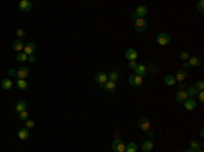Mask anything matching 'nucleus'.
Instances as JSON below:
<instances>
[{
    "label": "nucleus",
    "mask_w": 204,
    "mask_h": 152,
    "mask_svg": "<svg viewBox=\"0 0 204 152\" xmlns=\"http://www.w3.org/2000/svg\"><path fill=\"white\" fill-rule=\"evenodd\" d=\"M102 88L105 90V91H108V92H114L117 90V84L114 83V81H110V80H108L105 84L102 86Z\"/></svg>",
    "instance_id": "15"
},
{
    "label": "nucleus",
    "mask_w": 204,
    "mask_h": 152,
    "mask_svg": "<svg viewBox=\"0 0 204 152\" xmlns=\"http://www.w3.org/2000/svg\"><path fill=\"white\" fill-rule=\"evenodd\" d=\"M188 68H189V65H188V62L185 61V62H184V65H182V69H185V71H186Z\"/></svg>",
    "instance_id": "42"
},
{
    "label": "nucleus",
    "mask_w": 204,
    "mask_h": 152,
    "mask_svg": "<svg viewBox=\"0 0 204 152\" xmlns=\"http://www.w3.org/2000/svg\"><path fill=\"white\" fill-rule=\"evenodd\" d=\"M16 37H18V40H23L26 37V31L23 29H18L16 30Z\"/></svg>",
    "instance_id": "33"
},
{
    "label": "nucleus",
    "mask_w": 204,
    "mask_h": 152,
    "mask_svg": "<svg viewBox=\"0 0 204 152\" xmlns=\"http://www.w3.org/2000/svg\"><path fill=\"white\" fill-rule=\"evenodd\" d=\"M184 106H185V109H186L188 111L195 110L196 109V100L193 99V98H188V99L184 102Z\"/></svg>",
    "instance_id": "17"
},
{
    "label": "nucleus",
    "mask_w": 204,
    "mask_h": 152,
    "mask_svg": "<svg viewBox=\"0 0 204 152\" xmlns=\"http://www.w3.org/2000/svg\"><path fill=\"white\" fill-rule=\"evenodd\" d=\"M199 135H200V137L203 138V136H204V129H203V128H201V129H200V132H199Z\"/></svg>",
    "instance_id": "43"
},
{
    "label": "nucleus",
    "mask_w": 204,
    "mask_h": 152,
    "mask_svg": "<svg viewBox=\"0 0 204 152\" xmlns=\"http://www.w3.org/2000/svg\"><path fill=\"white\" fill-rule=\"evenodd\" d=\"M195 88L197 90V91H204V81L201 80H197L196 81V84H195Z\"/></svg>",
    "instance_id": "32"
},
{
    "label": "nucleus",
    "mask_w": 204,
    "mask_h": 152,
    "mask_svg": "<svg viewBox=\"0 0 204 152\" xmlns=\"http://www.w3.org/2000/svg\"><path fill=\"white\" fill-rule=\"evenodd\" d=\"M133 71H135V75L141 76V78L148 75V73H147V65H144V64H138Z\"/></svg>",
    "instance_id": "9"
},
{
    "label": "nucleus",
    "mask_w": 204,
    "mask_h": 152,
    "mask_svg": "<svg viewBox=\"0 0 204 152\" xmlns=\"http://www.w3.org/2000/svg\"><path fill=\"white\" fill-rule=\"evenodd\" d=\"M34 52H35V43H34V42L24 43L23 53H26L27 56H31V54H34Z\"/></svg>",
    "instance_id": "12"
},
{
    "label": "nucleus",
    "mask_w": 204,
    "mask_h": 152,
    "mask_svg": "<svg viewBox=\"0 0 204 152\" xmlns=\"http://www.w3.org/2000/svg\"><path fill=\"white\" fill-rule=\"evenodd\" d=\"M31 8H33V3L30 2V0H22V2L19 3V10L21 11L27 12V11H30Z\"/></svg>",
    "instance_id": "11"
},
{
    "label": "nucleus",
    "mask_w": 204,
    "mask_h": 152,
    "mask_svg": "<svg viewBox=\"0 0 204 152\" xmlns=\"http://www.w3.org/2000/svg\"><path fill=\"white\" fill-rule=\"evenodd\" d=\"M185 91H186V94H188V97H196V95H197V90L195 88V86H190V87H186V90H185Z\"/></svg>",
    "instance_id": "29"
},
{
    "label": "nucleus",
    "mask_w": 204,
    "mask_h": 152,
    "mask_svg": "<svg viewBox=\"0 0 204 152\" xmlns=\"http://www.w3.org/2000/svg\"><path fill=\"white\" fill-rule=\"evenodd\" d=\"M29 137H30L29 129H26V128H21V129L18 130V138H21V140H27Z\"/></svg>",
    "instance_id": "20"
},
{
    "label": "nucleus",
    "mask_w": 204,
    "mask_h": 152,
    "mask_svg": "<svg viewBox=\"0 0 204 152\" xmlns=\"http://www.w3.org/2000/svg\"><path fill=\"white\" fill-rule=\"evenodd\" d=\"M120 79V72L118 71H112V72H109L108 73V80H110V81H114V83H116L117 80H118Z\"/></svg>",
    "instance_id": "22"
},
{
    "label": "nucleus",
    "mask_w": 204,
    "mask_h": 152,
    "mask_svg": "<svg viewBox=\"0 0 204 152\" xmlns=\"http://www.w3.org/2000/svg\"><path fill=\"white\" fill-rule=\"evenodd\" d=\"M125 152H138V144L133 143V141L128 143L125 147Z\"/></svg>",
    "instance_id": "27"
},
{
    "label": "nucleus",
    "mask_w": 204,
    "mask_h": 152,
    "mask_svg": "<svg viewBox=\"0 0 204 152\" xmlns=\"http://www.w3.org/2000/svg\"><path fill=\"white\" fill-rule=\"evenodd\" d=\"M189 53H188V52H185V50H181V52H180V53H178V59L180 60H182V61H188V60H189Z\"/></svg>",
    "instance_id": "30"
},
{
    "label": "nucleus",
    "mask_w": 204,
    "mask_h": 152,
    "mask_svg": "<svg viewBox=\"0 0 204 152\" xmlns=\"http://www.w3.org/2000/svg\"><path fill=\"white\" fill-rule=\"evenodd\" d=\"M18 114H19V119H21V121H27V119H29V111L27 110H23Z\"/></svg>",
    "instance_id": "31"
},
{
    "label": "nucleus",
    "mask_w": 204,
    "mask_h": 152,
    "mask_svg": "<svg viewBox=\"0 0 204 152\" xmlns=\"http://www.w3.org/2000/svg\"><path fill=\"white\" fill-rule=\"evenodd\" d=\"M203 7H204V2H203V0H200V2L197 3V10L200 11V12H203V11H204Z\"/></svg>",
    "instance_id": "38"
},
{
    "label": "nucleus",
    "mask_w": 204,
    "mask_h": 152,
    "mask_svg": "<svg viewBox=\"0 0 204 152\" xmlns=\"http://www.w3.org/2000/svg\"><path fill=\"white\" fill-rule=\"evenodd\" d=\"M125 147H127V144L121 138H114L112 143V149L116 152H125Z\"/></svg>",
    "instance_id": "2"
},
{
    "label": "nucleus",
    "mask_w": 204,
    "mask_h": 152,
    "mask_svg": "<svg viewBox=\"0 0 204 152\" xmlns=\"http://www.w3.org/2000/svg\"><path fill=\"white\" fill-rule=\"evenodd\" d=\"M27 60H29V62H31V64H33V62H35V60H37V59H35L34 54H31V56H29V59H27Z\"/></svg>",
    "instance_id": "41"
},
{
    "label": "nucleus",
    "mask_w": 204,
    "mask_h": 152,
    "mask_svg": "<svg viewBox=\"0 0 204 152\" xmlns=\"http://www.w3.org/2000/svg\"><path fill=\"white\" fill-rule=\"evenodd\" d=\"M147 14H148V8H147L146 5H139L135 12L131 14V18L135 21V19H138V18H144Z\"/></svg>",
    "instance_id": "1"
},
{
    "label": "nucleus",
    "mask_w": 204,
    "mask_h": 152,
    "mask_svg": "<svg viewBox=\"0 0 204 152\" xmlns=\"http://www.w3.org/2000/svg\"><path fill=\"white\" fill-rule=\"evenodd\" d=\"M16 87H18L21 91H24V90H27L29 84H27V81L24 80V79H16Z\"/></svg>",
    "instance_id": "24"
},
{
    "label": "nucleus",
    "mask_w": 204,
    "mask_h": 152,
    "mask_svg": "<svg viewBox=\"0 0 204 152\" xmlns=\"http://www.w3.org/2000/svg\"><path fill=\"white\" fill-rule=\"evenodd\" d=\"M203 148V141H197V140H192L190 141V148L192 151H199Z\"/></svg>",
    "instance_id": "23"
},
{
    "label": "nucleus",
    "mask_w": 204,
    "mask_h": 152,
    "mask_svg": "<svg viewBox=\"0 0 204 152\" xmlns=\"http://www.w3.org/2000/svg\"><path fill=\"white\" fill-rule=\"evenodd\" d=\"M136 65H138V62H136V60H133V61H128V67L131 68V69H135Z\"/></svg>",
    "instance_id": "37"
},
{
    "label": "nucleus",
    "mask_w": 204,
    "mask_h": 152,
    "mask_svg": "<svg viewBox=\"0 0 204 152\" xmlns=\"http://www.w3.org/2000/svg\"><path fill=\"white\" fill-rule=\"evenodd\" d=\"M163 83L169 87H173L174 84H176V79H174L173 75H167V76H165V79H163Z\"/></svg>",
    "instance_id": "25"
},
{
    "label": "nucleus",
    "mask_w": 204,
    "mask_h": 152,
    "mask_svg": "<svg viewBox=\"0 0 204 152\" xmlns=\"http://www.w3.org/2000/svg\"><path fill=\"white\" fill-rule=\"evenodd\" d=\"M8 76H11V78H18V71H15V69H8Z\"/></svg>",
    "instance_id": "35"
},
{
    "label": "nucleus",
    "mask_w": 204,
    "mask_h": 152,
    "mask_svg": "<svg viewBox=\"0 0 204 152\" xmlns=\"http://www.w3.org/2000/svg\"><path fill=\"white\" fill-rule=\"evenodd\" d=\"M184 152H196V151H192V149H185Z\"/></svg>",
    "instance_id": "44"
},
{
    "label": "nucleus",
    "mask_w": 204,
    "mask_h": 152,
    "mask_svg": "<svg viewBox=\"0 0 204 152\" xmlns=\"http://www.w3.org/2000/svg\"><path fill=\"white\" fill-rule=\"evenodd\" d=\"M154 136H155L154 130H148V132H147V137H148V140H152V138H154Z\"/></svg>",
    "instance_id": "39"
},
{
    "label": "nucleus",
    "mask_w": 204,
    "mask_h": 152,
    "mask_svg": "<svg viewBox=\"0 0 204 152\" xmlns=\"http://www.w3.org/2000/svg\"><path fill=\"white\" fill-rule=\"evenodd\" d=\"M186 84H185L184 83V81H180V83H178V90H181V91H182V90H186Z\"/></svg>",
    "instance_id": "40"
},
{
    "label": "nucleus",
    "mask_w": 204,
    "mask_h": 152,
    "mask_svg": "<svg viewBox=\"0 0 204 152\" xmlns=\"http://www.w3.org/2000/svg\"><path fill=\"white\" fill-rule=\"evenodd\" d=\"M128 83H129L131 86H133V87H139L141 83H143V78H141V76L135 75V73H132V75L128 78Z\"/></svg>",
    "instance_id": "6"
},
{
    "label": "nucleus",
    "mask_w": 204,
    "mask_h": 152,
    "mask_svg": "<svg viewBox=\"0 0 204 152\" xmlns=\"http://www.w3.org/2000/svg\"><path fill=\"white\" fill-rule=\"evenodd\" d=\"M174 79H176V81H184L185 79H186V71L185 69H178L176 73V76H174Z\"/></svg>",
    "instance_id": "21"
},
{
    "label": "nucleus",
    "mask_w": 204,
    "mask_h": 152,
    "mask_svg": "<svg viewBox=\"0 0 204 152\" xmlns=\"http://www.w3.org/2000/svg\"><path fill=\"white\" fill-rule=\"evenodd\" d=\"M11 48H12L15 52H18V53H19V52H23L24 43H23V41H22V40H16V41H14V42H12Z\"/></svg>",
    "instance_id": "16"
},
{
    "label": "nucleus",
    "mask_w": 204,
    "mask_h": 152,
    "mask_svg": "<svg viewBox=\"0 0 204 152\" xmlns=\"http://www.w3.org/2000/svg\"><path fill=\"white\" fill-rule=\"evenodd\" d=\"M186 62H188V65H189V68L190 67L197 68V67H200V65H201V59H200V57L193 56V57H189V60H188Z\"/></svg>",
    "instance_id": "13"
},
{
    "label": "nucleus",
    "mask_w": 204,
    "mask_h": 152,
    "mask_svg": "<svg viewBox=\"0 0 204 152\" xmlns=\"http://www.w3.org/2000/svg\"><path fill=\"white\" fill-rule=\"evenodd\" d=\"M125 59L128 60V61H133V60H136L138 59V52H136V49H133V48H129V49H127L125 50Z\"/></svg>",
    "instance_id": "8"
},
{
    "label": "nucleus",
    "mask_w": 204,
    "mask_h": 152,
    "mask_svg": "<svg viewBox=\"0 0 204 152\" xmlns=\"http://www.w3.org/2000/svg\"><path fill=\"white\" fill-rule=\"evenodd\" d=\"M26 109H27V103H26V100L24 99H19L18 102H16V105H15V111L16 113H21V111L26 110Z\"/></svg>",
    "instance_id": "19"
},
{
    "label": "nucleus",
    "mask_w": 204,
    "mask_h": 152,
    "mask_svg": "<svg viewBox=\"0 0 204 152\" xmlns=\"http://www.w3.org/2000/svg\"><path fill=\"white\" fill-rule=\"evenodd\" d=\"M170 41H171V37L167 33H160V34L157 35V43H159V45H162V46L170 43Z\"/></svg>",
    "instance_id": "5"
},
{
    "label": "nucleus",
    "mask_w": 204,
    "mask_h": 152,
    "mask_svg": "<svg viewBox=\"0 0 204 152\" xmlns=\"http://www.w3.org/2000/svg\"><path fill=\"white\" fill-rule=\"evenodd\" d=\"M174 98L177 99V102L184 103L189 97H188V94H186V91H185V90H182V91H181V90H178V91L174 94Z\"/></svg>",
    "instance_id": "10"
},
{
    "label": "nucleus",
    "mask_w": 204,
    "mask_h": 152,
    "mask_svg": "<svg viewBox=\"0 0 204 152\" xmlns=\"http://www.w3.org/2000/svg\"><path fill=\"white\" fill-rule=\"evenodd\" d=\"M197 99H199V102H204V91L197 92Z\"/></svg>",
    "instance_id": "36"
},
{
    "label": "nucleus",
    "mask_w": 204,
    "mask_h": 152,
    "mask_svg": "<svg viewBox=\"0 0 204 152\" xmlns=\"http://www.w3.org/2000/svg\"><path fill=\"white\" fill-rule=\"evenodd\" d=\"M154 149V141L152 140H148L147 138L146 141H143V144H141V151L143 152H150Z\"/></svg>",
    "instance_id": "14"
},
{
    "label": "nucleus",
    "mask_w": 204,
    "mask_h": 152,
    "mask_svg": "<svg viewBox=\"0 0 204 152\" xmlns=\"http://www.w3.org/2000/svg\"><path fill=\"white\" fill-rule=\"evenodd\" d=\"M94 80L97 81V83L99 84L101 87H102L103 84H105L106 81H108V73H106V72H98L97 75H95Z\"/></svg>",
    "instance_id": "7"
},
{
    "label": "nucleus",
    "mask_w": 204,
    "mask_h": 152,
    "mask_svg": "<svg viewBox=\"0 0 204 152\" xmlns=\"http://www.w3.org/2000/svg\"><path fill=\"white\" fill-rule=\"evenodd\" d=\"M35 126V122L33 121V119H27V121H24V128L26 129H31V128Z\"/></svg>",
    "instance_id": "34"
},
{
    "label": "nucleus",
    "mask_w": 204,
    "mask_h": 152,
    "mask_svg": "<svg viewBox=\"0 0 204 152\" xmlns=\"http://www.w3.org/2000/svg\"><path fill=\"white\" fill-rule=\"evenodd\" d=\"M138 126H139V129L143 130V132H148V130L151 129V121H150V118H147V117H141V118L139 119Z\"/></svg>",
    "instance_id": "4"
},
{
    "label": "nucleus",
    "mask_w": 204,
    "mask_h": 152,
    "mask_svg": "<svg viewBox=\"0 0 204 152\" xmlns=\"http://www.w3.org/2000/svg\"><path fill=\"white\" fill-rule=\"evenodd\" d=\"M12 80H11V79H3L2 80V88L3 90H5V91H7V90H11V87H12Z\"/></svg>",
    "instance_id": "26"
},
{
    "label": "nucleus",
    "mask_w": 204,
    "mask_h": 152,
    "mask_svg": "<svg viewBox=\"0 0 204 152\" xmlns=\"http://www.w3.org/2000/svg\"><path fill=\"white\" fill-rule=\"evenodd\" d=\"M133 26H135V30L138 33H143L144 30L147 29V22L144 18H138V19H135V22H133Z\"/></svg>",
    "instance_id": "3"
},
{
    "label": "nucleus",
    "mask_w": 204,
    "mask_h": 152,
    "mask_svg": "<svg viewBox=\"0 0 204 152\" xmlns=\"http://www.w3.org/2000/svg\"><path fill=\"white\" fill-rule=\"evenodd\" d=\"M196 152H204V151H203V149H199V151H196Z\"/></svg>",
    "instance_id": "45"
},
{
    "label": "nucleus",
    "mask_w": 204,
    "mask_h": 152,
    "mask_svg": "<svg viewBox=\"0 0 204 152\" xmlns=\"http://www.w3.org/2000/svg\"><path fill=\"white\" fill-rule=\"evenodd\" d=\"M27 59H29V56H27L26 53H23V52H19V53L16 54V61H19V62L27 61Z\"/></svg>",
    "instance_id": "28"
},
{
    "label": "nucleus",
    "mask_w": 204,
    "mask_h": 152,
    "mask_svg": "<svg viewBox=\"0 0 204 152\" xmlns=\"http://www.w3.org/2000/svg\"><path fill=\"white\" fill-rule=\"evenodd\" d=\"M30 75V69L27 67H21L18 69V79H24L26 80V78Z\"/></svg>",
    "instance_id": "18"
}]
</instances>
